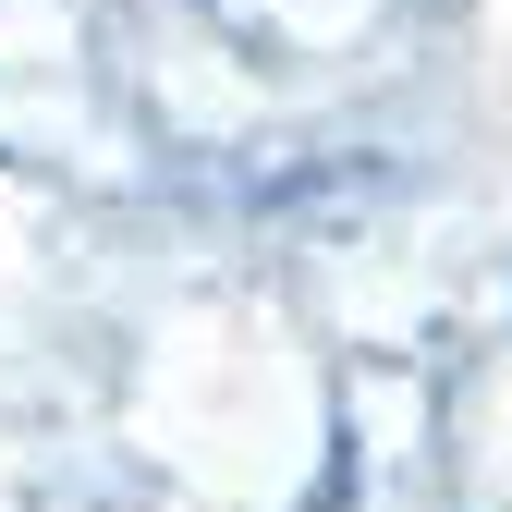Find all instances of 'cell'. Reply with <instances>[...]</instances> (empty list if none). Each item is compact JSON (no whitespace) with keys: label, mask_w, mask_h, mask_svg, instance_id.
<instances>
[]
</instances>
